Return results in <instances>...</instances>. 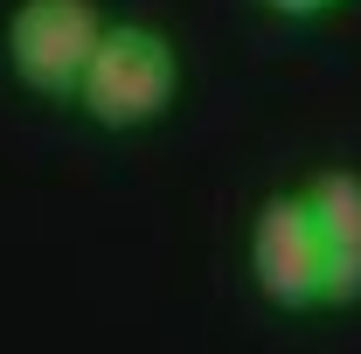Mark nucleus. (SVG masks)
Returning a JSON list of instances; mask_svg holds the SVG:
<instances>
[{"instance_id": "nucleus-1", "label": "nucleus", "mask_w": 361, "mask_h": 354, "mask_svg": "<svg viewBox=\"0 0 361 354\" xmlns=\"http://www.w3.org/2000/svg\"><path fill=\"white\" fill-rule=\"evenodd\" d=\"M180 90V56L174 35L153 28V21H104V35L84 63V84H77V111H84L97 133H146L174 111Z\"/></svg>"}, {"instance_id": "nucleus-2", "label": "nucleus", "mask_w": 361, "mask_h": 354, "mask_svg": "<svg viewBox=\"0 0 361 354\" xmlns=\"http://www.w3.org/2000/svg\"><path fill=\"white\" fill-rule=\"evenodd\" d=\"M97 35H104L97 0H14L0 49H7V70H14L21 90H35L49 104H70Z\"/></svg>"}, {"instance_id": "nucleus-3", "label": "nucleus", "mask_w": 361, "mask_h": 354, "mask_svg": "<svg viewBox=\"0 0 361 354\" xmlns=\"http://www.w3.org/2000/svg\"><path fill=\"white\" fill-rule=\"evenodd\" d=\"M250 285L278 312H319L326 306V257H319L306 195H264L250 216Z\"/></svg>"}, {"instance_id": "nucleus-4", "label": "nucleus", "mask_w": 361, "mask_h": 354, "mask_svg": "<svg viewBox=\"0 0 361 354\" xmlns=\"http://www.w3.org/2000/svg\"><path fill=\"white\" fill-rule=\"evenodd\" d=\"M319 257H326V312L361 306V174L355 167H319L306 188Z\"/></svg>"}, {"instance_id": "nucleus-5", "label": "nucleus", "mask_w": 361, "mask_h": 354, "mask_svg": "<svg viewBox=\"0 0 361 354\" xmlns=\"http://www.w3.org/2000/svg\"><path fill=\"white\" fill-rule=\"evenodd\" d=\"M271 14H285V21H319V14H334V7H348V0H257Z\"/></svg>"}]
</instances>
